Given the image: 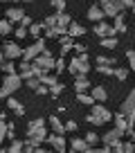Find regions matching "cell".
<instances>
[{
    "mask_svg": "<svg viewBox=\"0 0 135 153\" xmlns=\"http://www.w3.org/2000/svg\"><path fill=\"white\" fill-rule=\"evenodd\" d=\"M86 120L90 122V124H95V126H101V124H108V122L113 120V113L106 108V106L95 104V106H90V113H88Z\"/></svg>",
    "mask_w": 135,
    "mask_h": 153,
    "instance_id": "6da1fadb",
    "label": "cell"
},
{
    "mask_svg": "<svg viewBox=\"0 0 135 153\" xmlns=\"http://www.w3.org/2000/svg\"><path fill=\"white\" fill-rule=\"evenodd\" d=\"M68 72L74 74V76L88 74V72H90V59H88V54H77V56L70 61V65H68Z\"/></svg>",
    "mask_w": 135,
    "mask_h": 153,
    "instance_id": "7a4b0ae2",
    "label": "cell"
},
{
    "mask_svg": "<svg viewBox=\"0 0 135 153\" xmlns=\"http://www.w3.org/2000/svg\"><path fill=\"white\" fill-rule=\"evenodd\" d=\"M20 83H23V76L20 74H7L5 79H2V86H0V97H9L11 92H16L20 88Z\"/></svg>",
    "mask_w": 135,
    "mask_h": 153,
    "instance_id": "3957f363",
    "label": "cell"
},
{
    "mask_svg": "<svg viewBox=\"0 0 135 153\" xmlns=\"http://www.w3.org/2000/svg\"><path fill=\"white\" fill-rule=\"evenodd\" d=\"M99 7L104 9V14L115 18L117 14H124V5H122V0H97Z\"/></svg>",
    "mask_w": 135,
    "mask_h": 153,
    "instance_id": "277c9868",
    "label": "cell"
},
{
    "mask_svg": "<svg viewBox=\"0 0 135 153\" xmlns=\"http://www.w3.org/2000/svg\"><path fill=\"white\" fill-rule=\"evenodd\" d=\"M45 50H47V48H45V38H36L29 48L23 50V59H25V61H34V59L39 56L41 52H45Z\"/></svg>",
    "mask_w": 135,
    "mask_h": 153,
    "instance_id": "5b68a950",
    "label": "cell"
},
{
    "mask_svg": "<svg viewBox=\"0 0 135 153\" xmlns=\"http://www.w3.org/2000/svg\"><path fill=\"white\" fill-rule=\"evenodd\" d=\"M34 63H36V65H39V68H43L45 72H50V70H54V68H56V59L52 56V52H50V50H45V52H41L39 56L34 59Z\"/></svg>",
    "mask_w": 135,
    "mask_h": 153,
    "instance_id": "8992f818",
    "label": "cell"
},
{
    "mask_svg": "<svg viewBox=\"0 0 135 153\" xmlns=\"http://www.w3.org/2000/svg\"><path fill=\"white\" fill-rule=\"evenodd\" d=\"M122 135H124V131H119V128L106 131V133L101 135V144L104 146H115L117 142H122Z\"/></svg>",
    "mask_w": 135,
    "mask_h": 153,
    "instance_id": "52a82bcc",
    "label": "cell"
},
{
    "mask_svg": "<svg viewBox=\"0 0 135 153\" xmlns=\"http://www.w3.org/2000/svg\"><path fill=\"white\" fill-rule=\"evenodd\" d=\"M92 32L97 34V36L99 38H106V36H115V27H113L111 23H104V20H101V23H95V27H92Z\"/></svg>",
    "mask_w": 135,
    "mask_h": 153,
    "instance_id": "ba28073f",
    "label": "cell"
},
{
    "mask_svg": "<svg viewBox=\"0 0 135 153\" xmlns=\"http://www.w3.org/2000/svg\"><path fill=\"white\" fill-rule=\"evenodd\" d=\"M2 54H5V59L14 61V59H20V56H23V50H20L18 43H7L5 48H2Z\"/></svg>",
    "mask_w": 135,
    "mask_h": 153,
    "instance_id": "9c48e42d",
    "label": "cell"
},
{
    "mask_svg": "<svg viewBox=\"0 0 135 153\" xmlns=\"http://www.w3.org/2000/svg\"><path fill=\"white\" fill-rule=\"evenodd\" d=\"M104 18H106V14H104V9L99 7V2H97V5H90V9H88V20H92V23H101Z\"/></svg>",
    "mask_w": 135,
    "mask_h": 153,
    "instance_id": "30bf717a",
    "label": "cell"
},
{
    "mask_svg": "<svg viewBox=\"0 0 135 153\" xmlns=\"http://www.w3.org/2000/svg\"><path fill=\"white\" fill-rule=\"evenodd\" d=\"M7 108H9L16 117H23V115H25V106L20 104L18 99H14V97H7Z\"/></svg>",
    "mask_w": 135,
    "mask_h": 153,
    "instance_id": "8fae6325",
    "label": "cell"
},
{
    "mask_svg": "<svg viewBox=\"0 0 135 153\" xmlns=\"http://www.w3.org/2000/svg\"><path fill=\"white\" fill-rule=\"evenodd\" d=\"M45 142H47L52 149H56V151H63V149H65V137H63V135L52 133V135H47V140H45Z\"/></svg>",
    "mask_w": 135,
    "mask_h": 153,
    "instance_id": "7c38bea8",
    "label": "cell"
},
{
    "mask_svg": "<svg viewBox=\"0 0 135 153\" xmlns=\"http://www.w3.org/2000/svg\"><path fill=\"white\" fill-rule=\"evenodd\" d=\"M59 43H61V56H65L68 52H72L74 48V38L68 36V34H63V36H59Z\"/></svg>",
    "mask_w": 135,
    "mask_h": 153,
    "instance_id": "4fadbf2b",
    "label": "cell"
},
{
    "mask_svg": "<svg viewBox=\"0 0 135 153\" xmlns=\"http://www.w3.org/2000/svg\"><path fill=\"white\" fill-rule=\"evenodd\" d=\"M90 95H92V99L97 101V104H104V101L108 99V90L104 86H95V88H90Z\"/></svg>",
    "mask_w": 135,
    "mask_h": 153,
    "instance_id": "5bb4252c",
    "label": "cell"
},
{
    "mask_svg": "<svg viewBox=\"0 0 135 153\" xmlns=\"http://www.w3.org/2000/svg\"><path fill=\"white\" fill-rule=\"evenodd\" d=\"M74 90H77V92H88V90H90V81H88L86 74L74 76Z\"/></svg>",
    "mask_w": 135,
    "mask_h": 153,
    "instance_id": "9a60e30c",
    "label": "cell"
},
{
    "mask_svg": "<svg viewBox=\"0 0 135 153\" xmlns=\"http://www.w3.org/2000/svg\"><path fill=\"white\" fill-rule=\"evenodd\" d=\"M50 126L56 135H65V124L59 120V115H50Z\"/></svg>",
    "mask_w": 135,
    "mask_h": 153,
    "instance_id": "2e32d148",
    "label": "cell"
},
{
    "mask_svg": "<svg viewBox=\"0 0 135 153\" xmlns=\"http://www.w3.org/2000/svg\"><path fill=\"white\" fill-rule=\"evenodd\" d=\"M23 18H25V11L20 9V7H9V9H7V20H11V23H20Z\"/></svg>",
    "mask_w": 135,
    "mask_h": 153,
    "instance_id": "e0dca14e",
    "label": "cell"
},
{
    "mask_svg": "<svg viewBox=\"0 0 135 153\" xmlns=\"http://www.w3.org/2000/svg\"><path fill=\"white\" fill-rule=\"evenodd\" d=\"M70 146H72V151H77V153H86L88 149H90V144H88L86 140H81V137H72L70 140Z\"/></svg>",
    "mask_w": 135,
    "mask_h": 153,
    "instance_id": "ac0fdd59",
    "label": "cell"
},
{
    "mask_svg": "<svg viewBox=\"0 0 135 153\" xmlns=\"http://www.w3.org/2000/svg\"><path fill=\"white\" fill-rule=\"evenodd\" d=\"M18 74L20 76H23V79H25V81H27V79H32V63H29V61H20L18 63Z\"/></svg>",
    "mask_w": 135,
    "mask_h": 153,
    "instance_id": "d6986e66",
    "label": "cell"
},
{
    "mask_svg": "<svg viewBox=\"0 0 135 153\" xmlns=\"http://www.w3.org/2000/svg\"><path fill=\"white\" fill-rule=\"evenodd\" d=\"M83 34H86V27H83V25H79V23H70V27H68V36L77 38V36H83Z\"/></svg>",
    "mask_w": 135,
    "mask_h": 153,
    "instance_id": "ffe728a7",
    "label": "cell"
},
{
    "mask_svg": "<svg viewBox=\"0 0 135 153\" xmlns=\"http://www.w3.org/2000/svg\"><path fill=\"white\" fill-rule=\"evenodd\" d=\"M113 122H115V128L124 131V135H126V115L124 113H115L113 115Z\"/></svg>",
    "mask_w": 135,
    "mask_h": 153,
    "instance_id": "44dd1931",
    "label": "cell"
},
{
    "mask_svg": "<svg viewBox=\"0 0 135 153\" xmlns=\"http://www.w3.org/2000/svg\"><path fill=\"white\" fill-rule=\"evenodd\" d=\"M113 27H115V32L124 34L126 32V23H124V14H117L115 18H113Z\"/></svg>",
    "mask_w": 135,
    "mask_h": 153,
    "instance_id": "7402d4cb",
    "label": "cell"
},
{
    "mask_svg": "<svg viewBox=\"0 0 135 153\" xmlns=\"http://www.w3.org/2000/svg\"><path fill=\"white\" fill-rule=\"evenodd\" d=\"M14 32V23L11 20H0V36H9V34Z\"/></svg>",
    "mask_w": 135,
    "mask_h": 153,
    "instance_id": "603a6c76",
    "label": "cell"
},
{
    "mask_svg": "<svg viewBox=\"0 0 135 153\" xmlns=\"http://www.w3.org/2000/svg\"><path fill=\"white\" fill-rule=\"evenodd\" d=\"M77 101L83 104V106H95L97 104V101L92 99V95H88V92H77Z\"/></svg>",
    "mask_w": 135,
    "mask_h": 153,
    "instance_id": "cb8c5ba5",
    "label": "cell"
},
{
    "mask_svg": "<svg viewBox=\"0 0 135 153\" xmlns=\"http://www.w3.org/2000/svg\"><path fill=\"white\" fill-rule=\"evenodd\" d=\"M117 43H119V41H117L115 36H106V38H101V41H99V45H104L106 50H115Z\"/></svg>",
    "mask_w": 135,
    "mask_h": 153,
    "instance_id": "d4e9b609",
    "label": "cell"
},
{
    "mask_svg": "<svg viewBox=\"0 0 135 153\" xmlns=\"http://www.w3.org/2000/svg\"><path fill=\"white\" fill-rule=\"evenodd\" d=\"M0 70H5V74H18V65L14 61H2V68Z\"/></svg>",
    "mask_w": 135,
    "mask_h": 153,
    "instance_id": "484cf974",
    "label": "cell"
},
{
    "mask_svg": "<svg viewBox=\"0 0 135 153\" xmlns=\"http://www.w3.org/2000/svg\"><path fill=\"white\" fill-rule=\"evenodd\" d=\"M41 83H43V86H54V83H59V76L56 74H50V72H45L43 76H41Z\"/></svg>",
    "mask_w": 135,
    "mask_h": 153,
    "instance_id": "4316f807",
    "label": "cell"
},
{
    "mask_svg": "<svg viewBox=\"0 0 135 153\" xmlns=\"http://www.w3.org/2000/svg\"><path fill=\"white\" fill-rule=\"evenodd\" d=\"M63 90H65V86H63L61 81H59V83H54V86H50V97H52V99H59Z\"/></svg>",
    "mask_w": 135,
    "mask_h": 153,
    "instance_id": "83f0119b",
    "label": "cell"
},
{
    "mask_svg": "<svg viewBox=\"0 0 135 153\" xmlns=\"http://www.w3.org/2000/svg\"><path fill=\"white\" fill-rule=\"evenodd\" d=\"M43 126H45V120H43V117H36V120H32L27 124V133H29V131H36V128H43Z\"/></svg>",
    "mask_w": 135,
    "mask_h": 153,
    "instance_id": "f1b7e54d",
    "label": "cell"
},
{
    "mask_svg": "<svg viewBox=\"0 0 135 153\" xmlns=\"http://www.w3.org/2000/svg\"><path fill=\"white\" fill-rule=\"evenodd\" d=\"M23 149H25V142L14 140V142L9 144V149H7V153H23Z\"/></svg>",
    "mask_w": 135,
    "mask_h": 153,
    "instance_id": "f546056e",
    "label": "cell"
},
{
    "mask_svg": "<svg viewBox=\"0 0 135 153\" xmlns=\"http://www.w3.org/2000/svg\"><path fill=\"white\" fill-rule=\"evenodd\" d=\"M41 32H43V23H32L29 25V34L34 38H41Z\"/></svg>",
    "mask_w": 135,
    "mask_h": 153,
    "instance_id": "4dcf8cb0",
    "label": "cell"
},
{
    "mask_svg": "<svg viewBox=\"0 0 135 153\" xmlns=\"http://www.w3.org/2000/svg\"><path fill=\"white\" fill-rule=\"evenodd\" d=\"M83 140H86V142L90 144V146H97V144H99V135H97L95 131H88V133H86V137H83Z\"/></svg>",
    "mask_w": 135,
    "mask_h": 153,
    "instance_id": "1f68e13d",
    "label": "cell"
},
{
    "mask_svg": "<svg viewBox=\"0 0 135 153\" xmlns=\"http://www.w3.org/2000/svg\"><path fill=\"white\" fill-rule=\"evenodd\" d=\"M97 65H115V59L106 56V54H99V56H97Z\"/></svg>",
    "mask_w": 135,
    "mask_h": 153,
    "instance_id": "d6a6232c",
    "label": "cell"
},
{
    "mask_svg": "<svg viewBox=\"0 0 135 153\" xmlns=\"http://www.w3.org/2000/svg\"><path fill=\"white\" fill-rule=\"evenodd\" d=\"M43 29H56V16H45Z\"/></svg>",
    "mask_w": 135,
    "mask_h": 153,
    "instance_id": "836d02e7",
    "label": "cell"
},
{
    "mask_svg": "<svg viewBox=\"0 0 135 153\" xmlns=\"http://www.w3.org/2000/svg\"><path fill=\"white\" fill-rule=\"evenodd\" d=\"M41 86H43V83H41V79H39V76H32V79H27V88H29V90H34V92H36Z\"/></svg>",
    "mask_w": 135,
    "mask_h": 153,
    "instance_id": "e575fe53",
    "label": "cell"
},
{
    "mask_svg": "<svg viewBox=\"0 0 135 153\" xmlns=\"http://www.w3.org/2000/svg\"><path fill=\"white\" fill-rule=\"evenodd\" d=\"M97 72L104 76H111V74H115V68L113 65H97Z\"/></svg>",
    "mask_w": 135,
    "mask_h": 153,
    "instance_id": "d590c367",
    "label": "cell"
},
{
    "mask_svg": "<svg viewBox=\"0 0 135 153\" xmlns=\"http://www.w3.org/2000/svg\"><path fill=\"white\" fill-rule=\"evenodd\" d=\"M115 76H117V81H126L128 79V70L126 68H115Z\"/></svg>",
    "mask_w": 135,
    "mask_h": 153,
    "instance_id": "8d00e7d4",
    "label": "cell"
},
{
    "mask_svg": "<svg viewBox=\"0 0 135 153\" xmlns=\"http://www.w3.org/2000/svg\"><path fill=\"white\" fill-rule=\"evenodd\" d=\"M7 140V122L5 120H0V144Z\"/></svg>",
    "mask_w": 135,
    "mask_h": 153,
    "instance_id": "74e56055",
    "label": "cell"
},
{
    "mask_svg": "<svg viewBox=\"0 0 135 153\" xmlns=\"http://www.w3.org/2000/svg\"><path fill=\"white\" fill-rule=\"evenodd\" d=\"M52 7L56 9V14H63V9H65V0H52Z\"/></svg>",
    "mask_w": 135,
    "mask_h": 153,
    "instance_id": "f35d334b",
    "label": "cell"
},
{
    "mask_svg": "<svg viewBox=\"0 0 135 153\" xmlns=\"http://www.w3.org/2000/svg\"><path fill=\"white\" fill-rule=\"evenodd\" d=\"M27 34H29V27H23V25H20V27L16 29V38H18V41H23Z\"/></svg>",
    "mask_w": 135,
    "mask_h": 153,
    "instance_id": "ab89813d",
    "label": "cell"
},
{
    "mask_svg": "<svg viewBox=\"0 0 135 153\" xmlns=\"http://www.w3.org/2000/svg\"><path fill=\"white\" fill-rule=\"evenodd\" d=\"M126 59H128V63H131V70H135V50H128V52H126Z\"/></svg>",
    "mask_w": 135,
    "mask_h": 153,
    "instance_id": "60d3db41",
    "label": "cell"
},
{
    "mask_svg": "<svg viewBox=\"0 0 135 153\" xmlns=\"http://www.w3.org/2000/svg\"><path fill=\"white\" fill-rule=\"evenodd\" d=\"M74 52H77V54H88V48H86V45H83V43H74Z\"/></svg>",
    "mask_w": 135,
    "mask_h": 153,
    "instance_id": "b9f144b4",
    "label": "cell"
},
{
    "mask_svg": "<svg viewBox=\"0 0 135 153\" xmlns=\"http://www.w3.org/2000/svg\"><path fill=\"white\" fill-rule=\"evenodd\" d=\"M79 128V126H77V122H72V120H70V122H65V133H68V131H77Z\"/></svg>",
    "mask_w": 135,
    "mask_h": 153,
    "instance_id": "7bdbcfd3",
    "label": "cell"
},
{
    "mask_svg": "<svg viewBox=\"0 0 135 153\" xmlns=\"http://www.w3.org/2000/svg\"><path fill=\"white\" fill-rule=\"evenodd\" d=\"M54 70H56V72H63V70H65V63H63V56H61V59H56V68H54Z\"/></svg>",
    "mask_w": 135,
    "mask_h": 153,
    "instance_id": "ee69618b",
    "label": "cell"
},
{
    "mask_svg": "<svg viewBox=\"0 0 135 153\" xmlns=\"http://www.w3.org/2000/svg\"><path fill=\"white\" fill-rule=\"evenodd\" d=\"M32 23H34V20L29 18V16H25V18L20 20V25H23V27H29V25H32Z\"/></svg>",
    "mask_w": 135,
    "mask_h": 153,
    "instance_id": "f6af8a7d",
    "label": "cell"
},
{
    "mask_svg": "<svg viewBox=\"0 0 135 153\" xmlns=\"http://www.w3.org/2000/svg\"><path fill=\"white\" fill-rule=\"evenodd\" d=\"M122 5H124V9H126V7H131V9H133V5H135V0H122Z\"/></svg>",
    "mask_w": 135,
    "mask_h": 153,
    "instance_id": "bcb514c9",
    "label": "cell"
},
{
    "mask_svg": "<svg viewBox=\"0 0 135 153\" xmlns=\"http://www.w3.org/2000/svg\"><path fill=\"white\" fill-rule=\"evenodd\" d=\"M34 153H52V151H50V149H41V146H39V149H36Z\"/></svg>",
    "mask_w": 135,
    "mask_h": 153,
    "instance_id": "7dc6e473",
    "label": "cell"
},
{
    "mask_svg": "<svg viewBox=\"0 0 135 153\" xmlns=\"http://www.w3.org/2000/svg\"><path fill=\"white\" fill-rule=\"evenodd\" d=\"M99 153H113V151H111V146H104V149H99Z\"/></svg>",
    "mask_w": 135,
    "mask_h": 153,
    "instance_id": "c3c4849f",
    "label": "cell"
},
{
    "mask_svg": "<svg viewBox=\"0 0 135 153\" xmlns=\"http://www.w3.org/2000/svg\"><path fill=\"white\" fill-rule=\"evenodd\" d=\"M0 120H7V113H5V110H0Z\"/></svg>",
    "mask_w": 135,
    "mask_h": 153,
    "instance_id": "681fc988",
    "label": "cell"
},
{
    "mask_svg": "<svg viewBox=\"0 0 135 153\" xmlns=\"http://www.w3.org/2000/svg\"><path fill=\"white\" fill-rule=\"evenodd\" d=\"M2 59H5V54H2V48H0V68H2Z\"/></svg>",
    "mask_w": 135,
    "mask_h": 153,
    "instance_id": "f907efd6",
    "label": "cell"
},
{
    "mask_svg": "<svg viewBox=\"0 0 135 153\" xmlns=\"http://www.w3.org/2000/svg\"><path fill=\"white\" fill-rule=\"evenodd\" d=\"M0 2H23V0H0Z\"/></svg>",
    "mask_w": 135,
    "mask_h": 153,
    "instance_id": "816d5d0a",
    "label": "cell"
},
{
    "mask_svg": "<svg viewBox=\"0 0 135 153\" xmlns=\"http://www.w3.org/2000/svg\"><path fill=\"white\" fill-rule=\"evenodd\" d=\"M0 153H7V149H0Z\"/></svg>",
    "mask_w": 135,
    "mask_h": 153,
    "instance_id": "f5cc1de1",
    "label": "cell"
},
{
    "mask_svg": "<svg viewBox=\"0 0 135 153\" xmlns=\"http://www.w3.org/2000/svg\"><path fill=\"white\" fill-rule=\"evenodd\" d=\"M23 2H32V0H23Z\"/></svg>",
    "mask_w": 135,
    "mask_h": 153,
    "instance_id": "db71d44e",
    "label": "cell"
},
{
    "mask_svg": "<svg viewBox=\"0 0 135 153\" xmlns=\"http://www.w3.org/2000/svg\"><path fill=\"white\" fill-rule=\"evenodd\" d=\"M59 153H68V151H59Z\"/></svg>",
    "mask_w": 135,
    "mask_h": 153,
    "instance_id": "11a10c76",
    "label": "cell"
},
{
    "mask_svg": "<svg viewBox=\"0 0 135 153\" xmlns=\"http://www.w3.org/2000/svg\"><path fill=\"white\" fill-rule=\"evenodd\" d=\"M133 14H135V5H133Z\"/></svg>",
    "mask_w": 135,
    "mask_h": 153,
    "instance_id": "9f6ffc18",
    "label": "cell"
}]
</instances>
